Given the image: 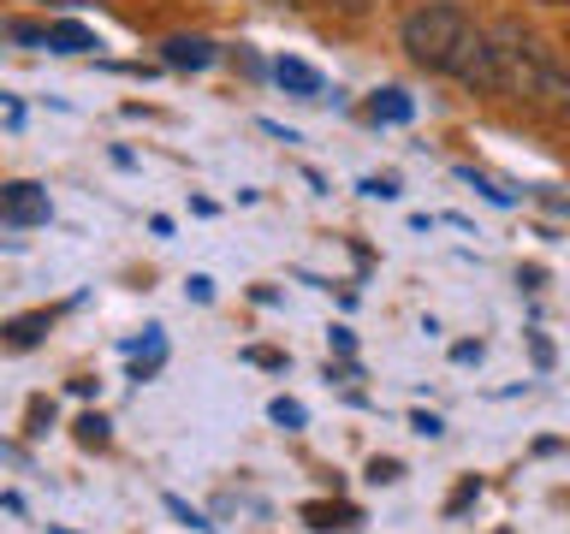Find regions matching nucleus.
Segmentation results:
<instances>
[{
    "label": "nucleus",
    "mask_w": 570,
    "mask_h": 534,
    "mask_svg": "<svg viewBox=\"0 0 570 534\" xmlns=\"http://www.w3.org/2000/svg\"><path fill=\"white\" fill-rule=\"evenodd\" d=\"M416 107H410V96L404 89H381V96H368V119L374 125H404Z\"/></svg>",
    "instance_id": "obj_5"
},
{
    "label": "nucleus",
    "mask_w": 570,
    "mask_h": 534,
    "mask_svg": "<svg viewBox=\"0 0 570 534\" xmlns=\"http://www.w3.org/2000/svg\"><path fill=\"white\" fill-rule=\"evenodd\" d=\"M48 190L42 185H30V178H12L7 190H0V220H7L12 231H24V226H48Z\"/></svg>",
    "instance_id": "obj_3"
},
{
    "label": "nucleus",
    "mask_w": 570,
    "mask_h": 534,
    "mask_svg": "<svg viewBox=\"0 0 570 534\" xmlns=\"http://www.w3.org/2000/svg\"><path fill=\"white\" fill-rule=\"evenodd\" d=\"M475 24H470V12L463 7H452V0H428V7H416L404 18V30H399V42H404V53L416 66H428V71H458L463 66V53L475 48Z\"/></svg>",
    "instance_id": "obj_2"
},
{
    "label": "nucleus",
    "mask_w": 570,
    "mask_h": 534,
    "mask_svg": "<svg viewBox=\"0 0 570 534\" xmlns=\"http://www.w3.org/2000/svg\"><path fill=\"white\" fill-rule=\"evenodd\" d=\"M190 297H196V303H208V297H214V279L196 274V279H190Z\"/></svg>",
    "instance_id": "obj_18"
},
{
    "label": "nucleus",
    "mask_w": 570,
    "mask_h": 534,
    "mask_svg": "<svg viewBox=\"0 0 570 534\" xmlns=\"http://www.w3.org/2000/svg\"><path fill=\"white\" fill-rule=\"evenodd\" d=\"M452 356H458V363H481V345H475V338H463V345H452Z\"/></svg>",
    "instance_id": "obj_16"
},
{
    "label": "nucleus",
    "mask_w": 570,
    "mask_h": 534,
    "mask_svg": "<svg viewBox=\"0 0 570 534\" xmlns=\"http://www.w3.org/2000/svg\"><path fill=\"white\" fill-rule=\"evenodd\" d=\"M410 427H416V434H428V439H440V434H445V422H440V416H428V409H416V416H410Z\"/></svg>",
    "instance_id": "obj_14"
},
{
    "label": "nucleus",
    "mask_w": 570,
    "mask_h": 534,
    "mask_svg": "<svg viewBox=\"0 0 570 534\" xmlns=\"http://www.w3.org/2000/svg\"><path fill=\"white\" fill-rule=\"evenodd\" d=\"M167 511H173V516H178V523H185V528H196V534H208V528H214L203 511H190L185 498H173V493H167Z\"/></svg>",
    "instance_id": "obj_11"
},
{
    "label": "nucleus",
    "mask_w": 570,
    "mask_h": 534,
    "mask_svg": "<svg viewBox=\"0 0 570 534\" xmlns=\"http://www.w3.org/2000/svg\"><path fill=\"white\" fill-rule=\"evenodd\" d=\"M249 363H262V368H285V356H279V350H249Z\"/></svg>",
    "instance_id": "obj_17"
},
{
    "label": "nucleus",
    "mask_w": 570,
    "mask_h": 534,
    "mask_svg": "<svg viewBox=\"0 0 570 534\" xmlns=\"http://www.w3.org/2000/svg\"><path fill=\"white\" fill-rule=\"evenodd\" d=\"M363 196H381L386 202V196H399V185H392V178H363Z\"/></svg>",
    "instance_id": "obj_15"
},
{
    "label": "nucleus",
    "mask_w": 570,
    "mask_h": 534,
    "mask_svg": "<svg viewBox=\"0 0 570 534\" xmlns=\"http://www.w3.org/2000/svg\"><path fill=\"white\" fill-rule=\"evenodd\" d=\"M78 445H107V422L101 416H83L78 422Z\"/></svg>",
    "instance_id": "obj_13"
},
{
    "label": "nucleus",
    "mask_w": 570,
    "mask_h": 534,
    "mask_svg": "<svg viewBox=\"0 0 570 534\" xmlns=\"http://www.w3.org/2000/svg\"><path fill=\"white\" fill-rule=\"evenodd\" d=\"M547 7H570V0H547Z\"/></svg>",
    "instance_id": "obj_20"
},
{
    "label": "nucleus",
    "mask_w": 570,
    "mask_h": 534,
    "mask_svg": "<svg viewBox=\"0 0 570 534\" xmlns=\"http://www.w3.org/2000/svg\"><path fill=\"white\" fill-rule=\"evenodd\" d=\"M309 528H356V511L351 505H303Z\"/></svg>",
    "instance_id": "obj_8"
},
{
    "label": "nucleus",
    "mask_w": 570,
    "mask_h": 534,
    "mask_svg": "<svg viewBox=\"0 0 570 534\" xmlns=\"http://www.w3.org/2000/svg\"><path fill=\"white\" fill-rule=\"evenodd\" d=\"M267 416H274L279 427H303V422H309V416H303V404H297V398H274V404H267Z\"/></svg>",
    "instance_id": "obj_10"
},
{
    "label": "nucleus",
    "mask_w": 570,
    "mask_h": 534,
    "mask_svg": "<svg viewBox=\"0 0 570 534\" xmlns=\"http://www.w3.org/2000/svg\"><path fill=\"white\" fill-rule=\"evenodd\" d=\"M48 48H60V53H83V48H96V36H89L83 24H48Z\"/></svg>",
    "instance_id": "obj_7"
},
{
    "label": "nucleus",
    "mask_w": 570,
    "mask_h": 534,
    "mask_svg": "<svg viewBox=\"0 0 570 534\" xmlns=\"http://www.w3.org/2000/svg\"><path fill=\"white\" fill-rule=\"evenodd\" d=\"M42 327H48V315H18L12 327H7V345L12 350H30L36 338H42Z\"/></svg>",
    "instance_id": "obj_9"
},
{
    "label": "nucleus",
    "mask_w": 570,
    "mask_h": 534,
    "mask_svg": "<svg viewBox=\"0 0 570 534\" xmlns=\"http://www.w3.org/2000/svg\"><path fill=\"white\" fill-rule=\"evenodd\" d=\"M368 481H381V487H392V481H404V463H392V457H374V463H368Z\"/></svg>",
    "instance_id": "obj_12"
},
{
    "label": "nucleus",
    "mask_w": 570,
    "mask_h": 534,
    "mask_svg": "<svg viewBox=\"0 0 570 534\" xmlns=\"http://www.w3.org/2000/svg\"><path fill=\"white\" fill-rule=\"evenodd\" d=\"M279 7H315V0H279Z\"/></svg>",
    "instance_id": "obj_19"
},
{
    "label": "nucleus",
    "mask_w": 570,
    "mask_h": 534,
    "mask_svg": "<svg viewBox=\"0 0 570 534\" xmlns=\"http://www.w3.org/2000/svg\"><path fill=\"white\" fill-rule=\"evenodd\" d=\"M488 48H493V96H523L552 107V113H570V78L541 36H529L523 24H493Z\"/></svg>",
    "instance_id": "obj_1"
},
{
    "label": "nucleus",
    "mask_w": 570,
    "mask_h": 534,
    "mask_svg": "<svg viewBox=\"0 0 570 534\" xmlns=\"http://www.w3.org/2000/svg\"><path fill=\"white\" fill-rule=\"evenodd\" d=\"M160 53H167V66H190V71H196V66L214 60V42H208V36H173Z\"/></svg>",
    "instance_id": "obj_4"
},
{
    "label": "nucleus",
    "mask_w": 570,
    "mask_h": 534,
    "mask_svg": "<svg viewBox=\"0 0 570 534\" xmlns=\"http://www.w3.org/2000/svg\"><path fill=\"white\" fill-rule=\"evenodd\" d=\"M274 78L292 89V96H321V71H315V66H303V60H279V66H274Z\"/></svg>",
    "instance_id": "obj_6"
}]
</instances>
